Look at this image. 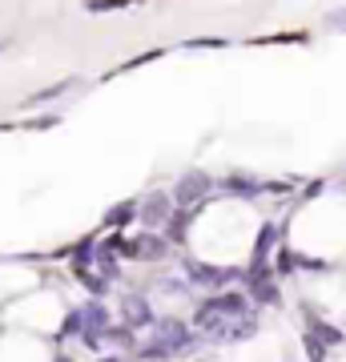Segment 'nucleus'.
<instances>
[{"mask_svg":"<svg viewBox=\"0 0 346 362\" xmlns=\"http://www.w3.org/2000/svg\"><path fill=\"white\" fill-rule=\"evenodd\" d=\"M113 326V318H109V306H105L101 298H89V302H81L77 310L64 318V338H77L81 346L89 350H101L105 346V330Z\"/></svg>","mask_w":346,"mask_h":362,"instance_id":"nucleus-1","label":"nucleus"},{"mask_svg":"<svg viewBox=\"0 0 346 362\" xmlns=\"http://www.w3.org/2000/svg\"><path fill=\"white\" fill-rule=\"evenodd\" d=\"M242 314H254V298L246 290H214L209 298L197 302L193 322H205V318H242Z\"/></svg>","mask_w":346,"mask_h":362,"instance_id":"nucleus-2","label":"nucleus"},{"mask_svg":"<svg viewBox=\"0 0 346 362\" xmlns=\"http://www.w3.org/2000/svg\"><path fill=\"white\" fill-rule=\"evenodd\" d=\"M149 338L154 342H161L166 350H173V354H185V350L197 346V326L185 322V318H173V314H166V318H157V326L149 330Z\"/></svg>","mask_w":346,"mask_h":362,"instance_id":"nucleus-3","label":"nucleus"},{"mask_svg":"<svg viewBox=\"0 0 346 362\" xmlns=\"http://www.w3.org/2000/svg\"><path fill=\"white\" fill-rule=\"evenodd\" d=\"M185 282L197 286V290H221L226 282H242V266H214V262H185Z\"/></svg>","mask_w":346,"mask_h":362,"instance_id":"nucleus-4","label":"nucleus"},{"mask_svg":"<svg viewBox=\"0 0 346 362\" xmlns=\"http://www.w3.org/2000/svg\"><path fill=\"white\" fill-rule=\"evenodd\" d=\"M121 254L133 258V262H161L169 254V238H157V233H133V238H125Z\"/></svg>","mask_w":346,"mask_h":362,"instance_id":"nucleus-5","label":"nucleus"},{"mask_svg":"<svg viewBox=\"0 0 346 362\" xmlns=\"http://www.w3.org/2000/svg\"><path fill=\"white\" fill-rule=\"evenodd\" d=\"M121 322L133 326V330H154L157 326L154 302H149L145 294H125L121 298Z\"/></svg>","mask_w":346,"mask_h":362,"instance_id":"nucleus-6","label":"nucleus"},{"mask_svg":"<svg viewBox=\"0 0 346 362\" xmlns=\"http://www.w3.org/2000/svg\"><path fill=\"white\" fill-rule=\"evenodd\" d=\"M209 185H214V181L205 177V173H185V177L178 181V189H173V206L185 209V206H193V202H205Z\"/></svg>","mask_w":346,"mask_h":362,"instance_id":"nucleus-7","label":"nucleus"},{"mask_svg":"<svg viewBox=\"0 0 346 362\" xmlns=\"http://www.w3.org/2000/svg\"><path fill=\"white\" fill-rule=\"evenodd\" d=\"M278 270L282 274H322L326 270V262H318V258H306V254H294V250H282L278 254Z\"/></svg>","mask_w":346,"mask_h":362,"instance_id":"nucleus-8","label":"nucleus"},{"mask_svg":"<svg viewBox=\"0 0 346 362\" xmlns=\"http://www.w3.org/2000/svg\"><path fill=\"white\" fill-rule=\"evenodd\" d=\"M306 330H310V334H318L322 338V342H326V346H342V342H346V334H342V330H338V326H334V322H326V318H318V314H314V310H306Z\"/></svg>","mask_w":346,"mask_h":362,"instance_id":"nucleus-9","label":"nucleus"},{"mask_svg":"<svg viewBox=\"0 0 346 362\" xmlns=\"http://www.w3.org/2000/svg\"><path fill=\"white\" fill-rule=\"evenodd\" d=\"M169 209H178V206H173V197H166V194L145 197V206H142V221H145V226H157V221H166V218H169Z\"/></svg>","mask_w":346,"mask_h":362,"instance_id":"nucleus-10","label":"nucleus"},{"mask_svg":"<svg viewBox=\"0 0 346 362\" xmlns=\"http://www.w3.org/2000/svg\"><path fill=\"white\" fill-rule=\"evenodd\" d=\"M105 346H121V350H137L142 342H137V330L125 322H113L109 330H105Z\"/></svg>","mask_w":346,"mask_h":362,"instance_id":"nucleus-11","label":"nucleus"},{"mask_svg":"<svg viewBox=\"0 0 346 362\" xmlns=\"http://www.w3.org/2000/svg\"><path fill=\"white\" fill-rule=\"evenodd\" d=\"M133 358H137V362H173L178 354H173V350H166L161 342H154V338H145L142 346L133 350Z\"/></svg>","mask_w":346,"mask_h":362,"instance_id":"nucleus-12","label":"nucleus"},{"mask_svg":"<svg viewBox=\"0 0 346 362\" xmlns=\"http://www.w3.org/2000/svg\"><path fill=\"white\" fill-rule=\"evenodd\" d=\"M302 346H306L310 362H326V358H330V346H326V342H322L318 334H310L306 326H302Z\"/></svg>","mask_w":346,"mask_h":362,"instance_id":"nucleus-13","label":"nucleus"},{"mask_svg":"<svg viewBox=\"0 0 346 362\" xmlns=\"http://www.w3.org/2000/svg\"><path fill=\"white\" fill-rule=\"evenodd\" d=\"M73 85H77V81H61V85H52V89H40V93H33V97H28V109H33V105H45V101H57V97H61V93H69L73 89Z\"/></svg>","mask_w":346,"mask_h":362,"instance_id":"nucleus-14","label":"nucleus"},{"mask_svg":"<svg viewBox=\"0 0 346 362\" xmlns=\"http://www.w3.org/2000/svg\"><path fill=\"white\" fill-rule=\"evenodd\" d=\"M133 209H137V206H133V202H125V206H117V209H113V214H109L105 221H109V226H121V221H129V218H133Z\"/></svg>","mask_w":346,"mask_h":362,"instance_id":"nucleus-15","label":"nucleus"},{"mask_svg":"<svg viewBox=\"0 0 346 362\" xmlns=\"http://www.w3.org/2000/svg\"><path fill=\"white\" fill-rule=\"evenodd\" d=\"M326 21H330V25H338V28H346V13H330Z\"/></svg>","mask_w":346,"mask_h":362,"instance_id":"nucleus-16","label":"nucleus"},{"mask_svg":"<svg viewBox=\"0 0 346 362\" xmlns=\"http://www.w3.org/2000/svg\"><path fill=\"white\" fill-rule=\"evenodd\" d=\"M97 362H125L121 354H105V358H97Z\"/></svg>","mask_w":346,"mask_h":362,"instance_id":"nucleus-17","label":"nucleus"},{"mask_svg":"<svg viewBox=\"0 0 346 362\" xmlns=\"http://www.w3.org/2000/svg\"><path fill=\"white\" fill-rule=\"evenodd\" d=\"M52 362H73V358H64V354H61V358H52Z\"/></svg>","mask_w":346,"mask_h":362,"instance_id":"nucleus-18","label":"nucleus"}]
</instances>
